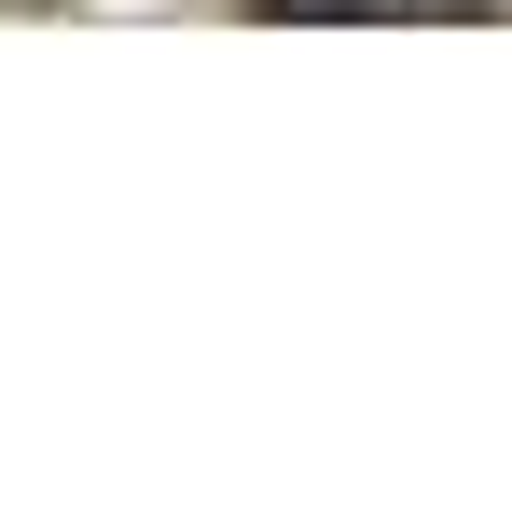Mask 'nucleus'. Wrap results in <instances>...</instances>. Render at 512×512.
<instances>
[{
	"label": "nucleus",
	"instance_id": "nucleus-1",
	"mask_svg": "<svg viewBox=\"0 0 512 512\" xmlns=\"http://www.w3.org/2000/svg\"><path fill=\"white\" fill-rule=\"evenodd\" d=\"M250 14H499V0H250Z\"/></svg>",
	"mask_w": 512,
	"mask_h": 512
}]
</instances>
